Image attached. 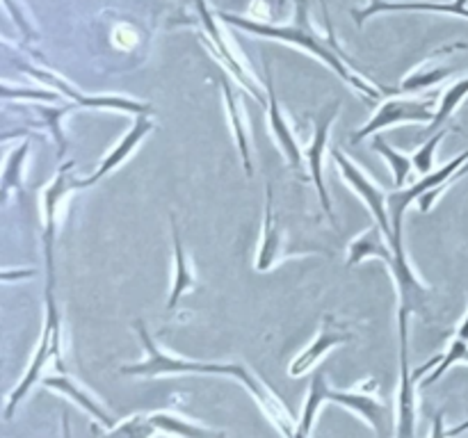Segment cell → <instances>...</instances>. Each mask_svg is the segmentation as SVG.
I'll list each match as a JSON object with an SVG mask.
<instances>
[{
	"label": "cell",
	"mask_w": 468,
	"mask_h": 438,
	"mask_svg": "<svg viewBox=\"0 0 468 438\" xmlns=\"http://www.w3.org/2000/svg\"><path fill=\"white\" fill-rule=\"evenodd\" d=\"M327 381H324V372L318 370L311 379V388H309V395H306L304 402V409H302L300 420L295 422V433L292 438H311V432H314V422H315V415H318L320 406L323 402H327Z\"/></svg>",
	"instance_id": "cell-15"
},
{
	"label": "cell",
	"mask_w": 468,
	"mask_h": 438,
	"mask_svg": "<svg viewBox=\"0 0 468 438\" xmlns=\"http://www.w3.org/2000/svg\"><path fill=\"white\" fill-rule=\"evenodd\" d=\"M338 108H341V100H334V103L327 105V108L314 112L315 130H314V137H311L309 146L304 149L306 167H309V176L320 194V203H323V210L327 213L329 222H332L336 228H338V224H336V219H334L332 201H329V192H327V187H324V178H323V155H324V151H327L329 128H332L334 119L338 117Z\"/></svg>",
	"instance_id": "cell-3"
},
{
	"label": "cell",
	"mask_w": 468,
	"mask_h": 438,
	"mask_svg": "<svg viewBox=\"0 0 468 438\" xmlns=\"http://www.w3.org/2000/svg\"><path fill=\"white\" fill-rule=\"evenodd\" d=\"M468 429V420L464 424H457V427L446 429V422H443V415H434V422H432V436L430 438H455L460 433H464Z\"/></svg>",
	"instance_id": "cell-26"
},
{
	"label": "cell",
	"mask_w": 468,
	"mask_h": 438,
	"mask_svg": "<svg viewBox=\"0 0 468 438\" xmlns=\"http://www.w3.org/2000/svg\"><path fill=\"white\" fill-rule=\"evenodd\" d=\"M327 400L334 402V404L347 406V409L356 411L359 415H364L370 424L375 427L379 438H387V418H388V406L378 402L375 397H370L368 392H347V391H334V388H327Z\"/></svg>",
	"instance_id": "cell-10"
},
{
	"label": "cell",
	"mask_w": 468,
	"mask_h": 438,
	"mask_svg": "<svg viewBox=\"0 0 468 438\" xmlns=\"http://www.w3.org/2000/svg\"><path fill=\"white\" fill-rule=\"evenodd\" d=\"M350 340H352V333L347 331L343 324H336V319L334 318H327L324 319L323 328H320L318 338H315V340L311 342V345L306 347V349L302 351L295 360H292V365L288 372H291V377H302V374L309 372V370L314 368V365L318 363V360L323 359L327 351H332L334 347L343 345V342H350Z\"/></svg>",
	"instance_id": "cell-7"
},
{
	"label": "cell",
	"mask_w": 468,
	"mask_h": 438,
	"mask_svg": "<svg viewBox=\"0 0 468 438\" xmlns=\"http://www.w3.org/2000/svg\"><path fill=\"white\" fill-rule=\"evenodd\" d=\"M437 110H432V100H419V99H391L384 105H379L378 112L373 114L368 123L364 128L352 135V144H356L359 140L368 135H378L384 128H391L396 123H407V121H423L432 123Z\"/></svg>",
	"instance_id": "cell-5"
},
{
	"label": "cell",
	"mask_w": 468,
	"mask_h": 438,
	"mask_svg": "<svg viewBox=\"0 0 468 438\" xmlns=\"http://www.w3.org/2000/svg\"><path fill=\"white\" fill-rule=\"evenodd\" d=\"M135 327H137V333H140L142 345H144L146 349V359L135 365H123L122 374H131V377H158V374H181V372L227 374V377L238 379V381L251 392V397L259 402L261 409H263L265 415L277 424V429L283 433V436L292 438V433H295V424H292V418L286 411V406H283L282 402H279V397L274 395L272 391H268L265 383L261 381L256 374H251L245 365L242 363H197V360H186V359H176V356L163 354V351L158 349V345L154 342V338H151V333L146 331L142 319H137Z\"/></svg>",
	"instance_id": "cell-1"
},
{
	"label": "cell",
	"mask_w": 468,
	"mask_h": 438,
	"mask_svg": "<svg viewBox=\"0 0 468 438\" xmlns=\"http://www.w3.org/2000/svg\"><path fill=\"white\" fill-rule=\"evenodd\" d=\"M452 67H439V68H419V71L410 73L405 82H402L400 89L402 91H416V89H423V87L434 85V82L443 80L446 76H451Z\"/></svg>",
	"instance_id": "cell-24"
},
{
	"label": "cell",
	"mask_w": 468,
	"mask_h": 438,
	"mask_svg": "<svg viewBox=\"0 0 468 438\" xmlns=\"http://www.w3.org/2000/svg\"><path fill=\"white\" fill-rule=\"evenodd\" d=\"M154 432L155 429L154 424L149 422V418H140V415H135V418H131L128 422L119 424L110 438H151L154 436Z\"/></svg>",
	"instance_id": "cell-25"
},
{
	"label": "cell",
	"mask_w": 468,
	"mask_h": 438,
	"mask_svg": "<svg viewBox=\"0 0 468 438\" xmlns=\"http://www.w3.org/2000/svg\"><path fill=\"white\" fill-rule=\"evenodd\" d=\"M466 96H468V78L448 87V89L443 91V99H441V103H439L437 114H434L432 123H430V130H434V128L441 126V123L446 121V119L451 117L457 108H460V103L466 99Z\"/></svg>",
	"instance_id": "cell-22"
},
{
	"label": "cell",
	"mask_w": 468,
	"mask_h": 438,
	"mask_svg": "<svg viewBox=\"0 0 468 438\" xmlns=\"http://www.w3.org/2000/svg\"><path fill=\"white\" fill-rule=\"evenodd\" d=\"M457 336H460V338H464V340H468V313H466L464 322H462L460 331H457Z\"/></svg>",
	"instance_id": "cell-27"
},
{
	"label": "cell",
	"mask_w": 468,
	"mask_h": 438,
	"mask_svg": "<svg viewBox=\"0 0 468 438\" xmlns=\"http://www.w3.org/2000/svg\"><path fill=\"white\" fill-rule=\"evenodd\" d=\"M149 422L154 424L155 432H165L172 433V436H181V438H227L222 432H213V429H204L199 424H192L187 420L178 418V415L172 413H154L146 415Z\"/></svg>",
	"instance_id": "cell-18"
},
{
	"label": "cell",
	"mask_w": 468,
	"mask_h": 438,
	"mask_svg": "<svg viewBox=\"0 0 468 438\" xmlns=\"http://www.w3.org/2000/svg\"><path fill=\"white\" fill-rule=\"evenodd\" d=\"M44 386L46 388H55V391H59V392H64V395L73 397V402H78V404H80L82 409L87 411V413H91V418L99 420L103 427H108V429L114 427L112 415H110L108 411H105L103 406H101L99 402L94 400V397L87 395L85 391H80V388H78V383L71 381V379H67V377H46Z\"/></svg>",
	"instance_id": "cell-16"
},
{
	"label": "cell",
	"mask_w": 468,
	"mask_h": 438,
	"mask_svg": "<svg viewBox=\"0 0 468 438\" xmlns=\"http://www.w3.org/2000/svg\"><path fill=\"white\" fill-rule=\"evenodd\" d=\"M460 360H464V363H468V340H464V338H460V336H455V340L451 342V347H448V351L441 356V359L430 360L428 365H423V368L416 370V372L411 374V377H414V381H416V379H419L420 374H425L430 368H434V372L430 374V377L425 379L423 383H420V386H432V383L437 381L439 377H443V374H446L448 368H452V365L460 363Z\"/></svg>",
	"instance_id": "cell-19"
},
{
	"label": "cell",
	"mask_w": 468,
	"mask_h": 438,
	"mask_svg": "<svg viewBox=\"0 0 468 438\" xmlns=\"http://www.w3.org/2000/svg\"><path fill=\"white\" fill-rule=\"evenodd\" d=\"M197 7H199L201 21L206 23V30L210 32V36H213V39H215V46H218V48H219V55H222L224 64H227V67L231 68V73H233V76H236L238 80H240L242 85H245L247 89H250V94L254 96L256 100H263V94H261V91H259V85H256V82L251 80L250 71H247V68L242 67L240 62H238V57H236V55H233L231 50H229V46L224 44V39H222V36H219L218 27H215V23H213V16H210V14H208V9H206V5L201 3V0H199V3H197Z\"/></svg>",
	"instance_id": "cell-14"
},
{
	"label": "cell",
	"mask_w": 468,
	"mask_h": 438,
	"mask_svg": "<svg viewBox=\"0 0 468 438\" xmlns=\"http://www.w3.org/2000/svg\"><path fill=\"white\" fill-rule=\"evenodd\" d=\"M169 219H172L169 224H172V235H174V286H172V295H169V301H167V310H174L178 301H181V297L197 286V278L195 274H192L190 263H187L186 249H183L181 231H178L176 217L172 214Z\"/></svg>",
	"instance_id": "cell-13"
},
{
	"label": "cell",
	"mask_w": 468,
	"mask_h": 438,
	"mask_svg": "<svg viewBox=\"0 0 468 438\" xmlns=\"http://www.w3.org/2000/svg\"><path fill=\"white\" fill-rule=\"evenodd\" d=\"M448 135V130H439L437 135L430 137L414 155H411V162H414V169L420 173V176H428V173L434 172V151H437L439 141Z\"/></svg>",
	"instance_id": "cell-23"
},
{
	"label": "cell",
	"mask_w": 468,
	"mask_h": 438,
	"mask_svg": "<svg viewBox=\"0 0 468 438\" xmlns=\"http://www.w3.org/2000/svg\"><path fill=\"white\" fill-rule=\"evenodd\" d=\"M283 256V240L279 233L277 217L272 213V187H265V219H263V242H261L259 258H256V269L268 272L277 265Z\"/></svg>",
	"instance_id": "cell-12"
},
{
	"label": "cell",
	"mask_w": 468,
	"mask_h": 438,
	"mask_svg": "<svg viewBox=\"0 0 468 438\" xmlns=\"http://www.w3.org/2000/svg\"><path fill=\"white\" fill-rule=\"evenodd\" d=\"M265 89H268V112H270V126H272V137L277 140V144L282 146L283 155L291 162L292 169L302 172L304 167V151L300 149L297 144L295 135H292V128L288 126L286 117L282 114V108H279L277 100V91H274V82H272V71L268 67V76H265Z\"/></svg>",
	"instance_id": "cell-8"
},
{
	"label": "cell",
	"mask_w": 468,
	"mask_h": 438,
	"mask_svg": "<svg viewBox=\"0 0 468 438\" xmlns=\"http://www.w3.org/2000/svg\"><path fill=\"white\" fill-rule=\"evenodd\" d=\"M382 228L373 226L364 233V235L356 237L355 242L350 245V258H347V265H356L366 258H379L384 263H391L393 260V249L391 245H384L382 240Z\"/></svg>",
	"instance_id": "cell-17"
},
{
	"label": "cell",
	"mask_w": 468,
	"mask_h": 438,
	"mask_svg": "<svg viewBox=\"0 0 468 438\" xmlns=\"http://www.w3.org/2000/svg\"><path fill=\"white\" fill-rule=\"evenodd\" d=\"M332 155H334V160H336L341 173L346 176V181L350 182V185L359 192L361 199L366 201V205L370 208L373 217L378 219V226L384 231V237H387V242L391 245L393 226H391V214H388V205H387L388 196L384 194V190H379V187L375 185V182L370 181V178L366 176V173L361 172V169L356 167L350 158H347V155H343L338 149H334Z\"/></svg>",
	"instance_id": "cell-6"
},
{
	"label": "cell",
	"mask_w": 468,
	"mask_h": 438,
	"mask_svg": "<svg viewBox=\"0 0 468 438\" xmlns=\"http://www.w3.org/2000/svg\"><path fill=\"white\" fill-rule=\"evenodd\" d=\"M46 306H48V310H46L44 336H41L39 347H37V354H35V360H32L30 370H27L26 377H23V381L18 383L16 391H14L12 397H9L7 411H5V415H7V418H12L14 406H16L18 402H21L23 397H26V392L30 391L32 386H35L37 377H39L41 370L46 368L48 359H53V356H55L58 365L64 370L62 359H59V313H58V308H55L53 297H50V287H48V297H46Z\"/></svg>",
	"instance_id": "cell-4"
},
{
	"label": "cell",
	"mask_w": 468,
	"mask_h": 438,
	"mask_svg": "<svg viewBox=\"0 0 468 438\" xmlns=\"http://www.w3.org/2000/svg\"><path fill=\"white\" fill-rule=\"evenodd\" d=\"M222 89H224V100H227L229 117H231V123H233V132H236L238 146H240L242 164H245L247 176H251V173H254V167H251V153H250V141H247V128H245V121H242L240 105H238L236 94H233V89H231V85L227 82V78H222Z\"/></svg>",
	"instance_id": "cell-20"
},
{
	"label": "cell",
	"mask_w": 468,
	"mask_h": 438,
	"mask_svg": "<svg viewBox=\"0 0 468 438\" xmlns=\"http://www.w3.org/2000/svg\"><path fill=\"white\" fill-rule=\"evenodd\" d=\"M373 149L378 151L379 155H384V158H387V162L391 164L393 182H396L398 190H400V187H405L407 185V178H410L411 167H414L411 158H407L405 153H400V151L393 149V146L388 144V141H384V137L379 135V132L373 137Z\"/></svg>",
	"instance_id": "cell-21"
},
{
	"label": "cell",
	"mask_w": 468,
	"mask_h": 438,
	"mask_svg": "<svg viewBox=\"0 0 468 438\" xmlns=\"http://www.w3.org/2000/svg\"><path fill=\"white\" fill-rule=\"evenodd\" d=\"M151 130H154V123H151L149 119H146V117L137 119L135 126H133L131 130H128L126 135H123L122 140H119V144L114 146V149L110 151L108 155H105L103 162L99 164V169H96V172L91 173V176L87 178V181L73 182V187H90V185H96V182H99L101 178H105L110 172H114V169H117L119 164L123 162V160H128V155H131L133 151H135L137 146H140V141L144 140V137L149 135Z\"/></svg>",
	"instance_id": "cell-9"
},
{
	"label": "cell",
	"mask_w": 468,
	"mask_h": 438,
	"mask_svg": "<svg viewBox=\"0 0 468 438\" xmlns=\"http://www.w3.org/2000/svg\"><path fill=\"white\" fill-rule=\"evenodd\" d=\"M219 16H222L227 23H231V26L242 27V30H250L259 36H270V39H279V41H291V44H297V46H302V48L311 50V53H314L315 57L323 59V62L327 64L334 73H338L343 80L350 82L352 87H356V89H359L364 96H368L370 100H378L379 96H382V91L384 94H391L393 91V89H388V87H384L382 89V87L373 85V82H368L366 78H361L356 71H352V68L343 62L341 53H334L332 46L324 44L320 36H315L314 32L309 30V26H306V3L304 0H300L297 26H270V23H259V21H250V18L236 16V14H219Z\"/></svg>",
	"instance_id": "cell-2"
},
{
	"label": "cell",
	"mask_w": 468,
	"mask_h": 438,
	"mask_svg": "<svg viewBox=\"0 0 468 438\" xmlns=\"http://www.w3.org/2000/svg\"><path fill=\"white\" fill-rule=\"evenodd\" d=\"M466 3L468 0H455V3H387V0H370L368 7L355 9V18L359 26L378 12H443L468 18Z\"/></svg>",
	"instance_id": "cell-11"
}]
</instances>
